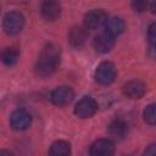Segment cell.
<instances>
[{"label": "cell", "instance_id": "1", "mask_svg": "<svg viewBox=\"0 0 156 156\" xmlns=\"http://www.w3.org/2000/svg\"><path fill=\"white\" fill-rule=\"evenodd\" d=\"M60 60H61L60 48L55 44L45 45L38 56L35 63V73L39 77L51 76L60 66Z\"/></svg>", "mask_w": 156, "mask_h": 156}, {"label": "cell", "instance_id": "2", "mask_svg": "<svg viewBox=\"0 0 156 156\" xmlns=\"http://www.w3.org/2000/svg\"><path fill=\"white\" fill-rule=\"evenodd\" d=\"M24 26V16L18 11H11L5 15L2 21V28L5 33L15 35L22 30Z\"/></svg>", "mask_w": 156, "mask_h": 156}, {"label": "cell", "instance_id": "3", "mask_svg": "<svg viewBox=\"0 0 156 156\" xmlns=\"http://www.w3.org/2000/svg\"><path fill=\"white\" fill-rule=\"evenodd\" d=\"M116 67L110 61L101 62L95 71V80L102 85L111 84L116 78Z\"/></svg>", "mask_w": 156, "mask_h": 156}, {"label": "cell", "instance_id": "4", "mask_svg": "<svg viewBox=\"0 0 156 156\" xmlns=\"http://www.w3.org/2000/svg\"><path fill=\"white\" fill-rule=\"evenodd\" d=\"M98 111V102L91 96H83L74 107V113L79 118H89Z\"/></svg>", "mask_w": 156, "mask_h": 156}, {"label": "cell", "instance_id": "5", "mask_svg": "<svg viewBox=\"0 0 156 156\" xmlns=\"http://www.w3.org/2000/svg\"><path fill=\"white\" fill-rule=\"evenodd\" d=\"M30 123H32L30 115L26 110H22V108L13 111L10 117V124H11L12 129L18 130V132L26 130L30 126Z\"/></svg>", "mask_w": 156, "mask_h": 156}, {"label": "cell", "instance_id": "6", "mask_svg": "<svg viewBox=\"0 0 156 156\" xmlns=\"http://www.w3.org/2000/svg\"><path fill=\"white\" fill-rule=\"evenodd\" d=\"M74 98V93L69 87H58L51 91V102L56 106H66Z\"/></svg>", "mask_w": 156, "mask_h": 156}, {"label": "cell", "instance_id": "7", "mask_svg": "<svg viewBox=\"0 0 156 156\" xmlns=\"http://www.w3.org/2000/svg\"><path fill=\"white\" fill-rule=\"evenodd\" d=\"M115 145L110 139H99L90 146V156H113Z\"/></svg>", "mask_w": 156, "mask_h": 156}, {"label": "cell", "instance_id": "8", "mask_svg": "<svg viewBox=\"0 0 156 156\" xmlns=\"http://www.w3.org/2000/svg\"><path fill=\"white\" fill-rule=\"evenodd\" d=\"M107 20V15L104 10H91L84 16V27L87 29H96L104 24Z\"/></svg>", "mask_w": 156, "mask_h": 156}, {"label": "cell", "instance_id": "9", "mask_svg": "<svg viewBox=\"0 0 156 156\" xmlns=\"http://www.w3.org/2000/svg\"><path fill=\"white\" fill-rule=\"evenodd\" d=\"M146 93V85L138 79L129 80L123 85V94L129 99H140Z\"/></svg>", "mask_w": 156, "mask_h": 156}, {"label": "cell", "instance_id": "10", "mask_svg": "<svg viewBox=\"0 0 156 156\" xmlns=\"http://www.w3.org/2000/svg\"><path fill=\"white\" fill-rule=\"evenodd\" d=\"M113 45H115V38L108 35L106 32L98 34L94 39V48L96 49V51H99L101 54H106V52L111 51Z\"/></svg>", "mask_w": 156, "mask_h": 156}, {"label": "cell", "instance_id": "11", "mask_svg": "<svg viewBox=\"0 0 156 156\" xmlns=\"http://www.w3.org/2000/svg\"><path fill=\"white\" fill-rule=\"evenodd\" d=\"M41 15L48 21H56L61 15V6L55 1H46L41 5Z\"/></svg>", "mask_w": 156, "mask_h": 156}, {"label": "cell", "instance_id": "12", "mask_svg": "<svg viewBox=\"0 0 156 156\" xmlns=\"http://www.w3.org/2000/svg\"><path fill=\"white\" fill-rule=\"evenodd\" d=\"M124 21L121 17H111L105 22V32L111 37H117L124 30Z\"/></svg>", "mask_w": 156, "mask_h": 156}, {"label": "cell", "instance_id": "13", "mask_svg": "<svg viewBox=\"0 0 156 156\" xmlns=\"http://www.w3.org/2000/svg\"><path fill=\"white\" fill-rule=\"evenodd\" d=\"M88 35H89V33H88V29L85 27H74L71 29L68 39L73 46H80L87 40Z\"/></svg>", "mask_w": 156, "mask_h": 156}, {"label": "cell", "instance_id": "14", "mask_svg": "<svg viewBox=\"0 0 156 156\" xmlns=\"http://www.w3.org/2000/svg\"><path fill=\"white\" fill-rule=\"evenodd\" d=\"M20 58V51L15 46H10V48H5L1 52H0V61L6 65V66H12L15 65Z\"/></svg>", "mask_w": 156, "mask_h": 156}, {"label": "cell", "instance_id": "15", "mask_svg": "<svg viewBox=\"0 0 156 156\" xmlns=\"http://www.w3.org/2000/svg\"><path fill=\"white\" fill-rule=\"evenodd\" d=\"M127 124L122 121V119H116L113 121L110 127H108V134L113 138V139H122L126 134H127Z\"/></svg>", "mask_w": 156, "mask_h": 156}, {"label": "cell", "instance_id": "16", "mask_svg": "<svg viewBox=\"0 0 156 156\" xmlns=\"http://www.w3.org/2000/svg\"><path fill=\"white\" fill-rule=\"evenodd\" d=\"M49 156H71L69 144L63 140L55 141L49 150Z\"/></svg>", "mask_w": 156, "mask_h": 156}, {"label": "cell", "instance_id": "17", "mask_svg": "<svg viewBox=\"0 0 156 156\" xmlns=\"http://www.w3.org/2000/svg\"><path fill=\"white\" fill-rule=\"evenodd\" d=\"M144 119L150 126H154L156 122V112H155V104H150L144 110Z\"/></svg>", "mask_w": 156, "mask_h": 156}, {"label": "cell", "instance_id": "18", "mask_svg": "<svg viewBox=\"0 0 156 156\" xmlns=\"http://www.w3.org/2000/svg\"><path fill=\"white\" fill-rule=\"evenodd\" d=\"M156 28V26H155V23H152L151 26H150V28H149V33H147V38H149V43H150V46H151V49L154 50V46H155V39H156V33H155V29Z\"/></svg>", "mask_w": 156, "mask_h": 156}, {"label": "cell", "instance_id": "19", "mask_svg": "<svg viewBox=\"0 0 156 156\" xmlns=\"http://www.w3.org/2000/svg\"><path fill=\"white\" fill-rule=\"evenodd\" d=\"M132 6H133V9H134L135 11H144L147 5H146V2H144V1H134V2L132 4Z\"/></svg>", "mask_w": 156, "mask_h": 156}, {"label": "cell", "instance_id": "20", "mask_svg": "<svg viewBox=\"0 0 156 156\" xmlns=\"http://www.w3.org/2000/svg\"><path fill=\"white\" fill-rule=\"evenodd\" d=\"M144 156H156V151H155V144H150L145 151H144Z\"/></svg>", "mask_w": 156, "mask_h": 156}, {"label": "cell", "instance_id": "21", "mask_svg": "<svg viewBox=\"0 0 156 156\" xmlns=\"http://www.w3.org/2000/svg\"><path fill=\"white\" fill-rule=\"evenodd\" d=\"M0 156H12V155L7 150H0Z\"/></svg>", "mask_w": 156, "mask_h": 156}]
</instances>
